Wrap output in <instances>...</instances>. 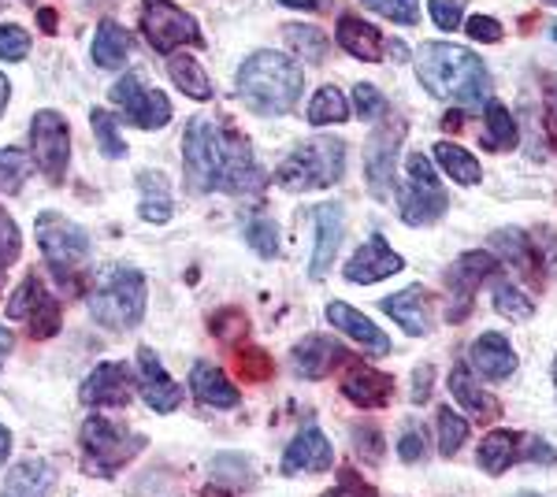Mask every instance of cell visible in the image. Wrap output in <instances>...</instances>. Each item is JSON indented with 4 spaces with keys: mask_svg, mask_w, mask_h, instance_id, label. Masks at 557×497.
I'll return each instance as SVG.
<instances>
[{
    "mask_svg": "<svg viewBox=\"0 0 557 497\" xmlns=\"http://www.w3.org/2000/svg\"><path fill=\"white\" fill-rule=\"evenodd\" d=\"M406 268V260L398 257L391 246H386L383 234H372L361 249L349 257L346 264V283H357V286H368V283H380V278H391Z\"/></svg>",
    "mask_w": 557,
    "mask_h": 497,
    "instance_id": "18",
    "label": "cell"
},
{
    "mask_svg": "<svg viewBox=\"0 0 557 497\" xmlns=\"http://www.w3.org/2000/svg\"><path fill=\"white\" fill-rule=\"evenodd\" d=\"M30 160L34 157H26L23 149H0V194H20L34 171Z\"/></svg>",
    "mask_w": 557,
    "mask_h": 497,
    "instance_id": "38",
    "label": "cell"
},
{
    "mask_svg": "<svg viewBox=\"0 0 557 497\" xmlns=\"http://www.w3.org/2000/svg\"><path fill=\"white\" fill-rule=\"evenodd\" d=\"M323 497H375V494H372V486H368L361 475L349 472V468H343V475H338V486L331 494H323Z\"/></svg>",
    "mask_w": 557,
    "mask_h": 497,
    "instance_id": "52",
    "label": "cell"
},
{
    "mask_svg": "<svg viewBox=\"0 0 557 497\" xmlns=\"http://www.w3.org/2000/svg\"><path fill=\"white\" fill-rule=\"evenodd\" d=\"M343 234H346V220H343V204H320L317 208V249H312L309 260V278L327 275L331 264H335V252L343 246Z\"/></svg>",
    "mask_w": 557,
    "mask_h": 497,
    "instance_id": "20",
    "label": "cell"
},
{
    "mask_svg": "<svg viewBox=\"0 0 557 497\" xmlns=\"http://www.w3.org/2000/svg\"><path fill=\"white\" fill-rule=\"evenodd\" d=\"M134 383H138V375L123 360H104L86 375L78 397H83V405H94V409H123L134 397Z\"/></svg>",
    "mask_w": 557,
    "mask_h": 497,
    "instance_id": "15",
    "label": "cell"
},
{
    "mask_svg": "<svg viewBox=\"0 0 557 497\" xmlns=\"http://www.w3.org/2000/svg\"><path fill=\"white\" fill-rule=\"evenodd\" d=\"M131 49H134V41H131V34L123 30L120 23L104 20L101 26H97V34H94V63H97V67L120 71L123 63H127Z\"/></svg>",
    "mask_w": 557,
    "mask_h": 497,
    "instance_id": "31",
    "label": "cell"
},
{
    "mask_svg": "<svg viewBox=\"0 0 557 497\" xmlns=\"http://www.w3.org/2000/svg\"><path fill=\"white\" fill-rule=\"evenodd\" d=\"M520 497H535V494H520Z\"/></svg>",
    "mask_w": 557,
    "mask_h": 497,
    "instance_id": "64",
    "label": "cell"
},
{
    "mask_svg": "<svg viewBox=\"0 0 557 497\" xmlns=\"http://www.w3.org/2000/svg\"><path fill=\"white\" fill-rule=\"evenodd\" d=\"M349 120V101L343 97V89L335 86H323L317 89L309 104V123L312 126H331V123H346Z\"/></svg>",
    "mask_w": 557,
    "mask_h": 497,
    "instance_id": "36",
    "label": "cell"
},
{
    "mask_svg": "<svg viewBox=\"0 0 557 497\" xmlns=\"http://www.w3.org/2000/svg\"><path fill=\"white\" fill-rule=\"evenodd\" d=\"M8 97H12V83H8V75L0 71V115H4V108H8Z\"/></svg>",
    "mask_w": 557,
    "mask_h": 497,
    "instance_id": "57",
    "label": "cell"
},
{
    "mask_svg": "<svg viewBox=\"0 0 557 497\" xmlns=\"http://www.w3.org/2000/svg\"><path fill=\"white\" fill-rule=\"evenodd\" d=\"M138 189H141V220L149 223L172 220V194H168V178L160 171H141Z\"/></svg>",
    "mask_w": 557,
    "mask_h": 497,
    "instance_id": "32",
    "label": "cell"
},
{
    "mask_svg": "<svg viewBox=\"0 0 557 497\" xmlns=\"http://www.w3.org/2000/svg\"><path fill=\"white\" fill-rule=\"evenodd\" d=\"M494 309H498L502 315H506V320L524 323V320H532L535 305H532V297H528L524 290H517V286L502 283L498 290H494Z\"/></svg>",
    "mask_w": 557,
    "mask_h": 497,
    "instance_id": "41",
    "label": "cell"
},
{
    "mask_svg": "<svg viewBox=\"0 0 557 497\" xmlns=\"http://www.w3.org/2000/svg\"><path fill=\"white\" fill-rule=\"evenodd\" d=\"M12 457V435H8V427H0V464Z\"/></svg>",
    "mask_w": 557,
    "mask_h": 497,
    "instance_id": "58",
    "label": "cell"
},
{
    "mask_svg": "<svg viewBox=\"0 0 557 497\" xmlns=\"http://www.w3.org/2000/svg\"><path fill=\"white\" fill-rule=\"evenodd\" d=\"M428 394H431V368H428V364H420V368H417V375H412V401L424 405V401H428Z\"/></svg>",
    "mask_w": 557,
    "mask_h": 497,
    "instance_id": "54",
    "label": "cell"
},
{
    "mask_svg": "<svg viewBox=\"0 0 557 497\" xmlns=\"http://www.w3.org/2000/svg\"><path fill=\"white\" fill-rule=\"evenodd\" d=\"M146 275L134 268H112L89 290V312L108 331H134L146 315Z\"/></svg>",
    "mask_w": 557,
    "mask_h": 497,
    "instance_id": "4",
    "label": "cell"
},
{
    "mask_svg": "<svg viewBox=\"0 0 557 497\" xmlns=\"http://www.w3.org/2000/svg\"><path fill=\"white\" fill-rule=\"evenodd\" d=\"M346 171V146L331 134L305 141L278 164L275 183L290 194H309V189H327L343 178Z\"/></svg>",
    "mask_w": 557,
    "mask_h": 497,
    "instance_id": "6",
    "label": "cell"
},
{
    "mask_svg": "<svg viewBox=\"0 0 557 497\" xmlns=\"http://www.w3.org/2000/svg\"><path fill=\"white\" fill-rule=\"evenodd\" d=\"M543 4H554L557 8V0H543Z\"/></svg>",
    "mask_w": 557,
    "mask_h": 497,
    "instance_id": "62",
    "label": "cell"
},
{
    "mask_svg": "<svg viewBox=\"0 0 557 497\" xmlns=\"http://www.w3.org/2000/svg\"><path fill=\"white\" fill-rule=\"evenodd\" d=\"M435 435H438V453L454 457L457 449L469 438V420H461L454 409H438L435 412Z\"/></svg>",
    "mask_w": 557,
    "mask_h": 497,
    "instance_id": "39",
    "label": "cell"
},
{
    "mask_svg": "<svg viewBox=\"0 0 557 497\" xmlns=\"http://www.w3.org/2000/svg\"><path fill=\"white\" fill-rule=\"evenodd\" d=\"M38 20H41V30H45V34H57V26H60L57 12H49V8H41Z\"/></svg>",
    "mask_w": 557,
    "mask_h": 497,
    "instance_id": "55",
    "label": "cell"
},
{
    "mask_svg": "<svg viewBox=\"0 0 557 497\" xmlns=\"http://www.w3.org/2000/svg\"><path fill=\"white\" fill-rule=\"evenodd\" d=\"M190 390L197 401L212 405V409H238V386L223 375V368L209 364V360H197L190 368Z\"/></svg>",
    "mask_w": 557,
    "mask_h": 497,
    "instance_id": "26",
    "label": "cell"
},
{
    "mask_svg": "<svg viewBox=\"0 0 557 497\" xmlns=\"http://www.w3.org/2000/svg\"><path fill=\"white\" fill-rule=\"evenodd\" d=\"M364 8H372V12H380L383 20L398 23V26H412L420 20V8L417 0H361Z\"/></svg>",
    "mask_w": 557,
    "mask_h": 497,
    "instance_id": "45",
    "label": "cell"
},
{
    "mask_svg": "<svg viewBox=\"0 0 557 497\" xmlns=\"http://www.w3.org/2000/svg\"><path fill=\"white\" fill-rule=\"evenodd\" d=\"M450 394L457 397V405L469 412V420H475V423L498 420V412H502L498 397H491L487 390H483V386L475 383V375L469 372V368L457 364L454 372H450Z\"/></svg>",
    "mask_w": 557,
    "mask_h": 497,
    "instance_id": "27",
    "label": "cell"
},
{
    "mask_svg": "<svg viewBox=\"0 0 557 497\" xmlns=\"http://www.w3.org/2000/svg\"><path fill=\"white\" fill-rule=\"evenodd\" d=\"M212 334L215 338H223V341H242L249 334V320L242 315L238 309H220L212 315Z\"/></svg>",
    "mask_w": 557,
    "mask_h": 497,
    "instance_id": "46",
    "label": "cell"
},
{
    "mask_svg": "<svg viewBox=\"0 0 557 497\" xmlns=\"http://www.w3.org/2000/svg\"><path fill=\"white\" fill-rule=\"evenodd\" d=\"M491 249H494V257H498L502 264H509L513 271H520L524 278L528 275L539 278V257H535V249H532V241H528L524 231H517V227L494 231L491 234Z\"/></svg>",
    "mask_w": 557,
    "mask_h": 497,
    "instance_id": "30",
    "label": "cell"
},
{
    "mask_svg": "<svg viewBox=\"0 0 557 497\" xmlns=\"http://www.w3.org/2000/svg\"><path fill=\"white\" fill-rule=\"evenodd\" d=\"M30 157L34 164L52 186H60L67 178V164H71V126L60 112L52 108H41L30 120Z\"/></svg>",
    "mask_w": 557,
    "mask_h": 497,
    "instance_id": "9",
    "label": "cell"
},
{
    "mask_svg": "<svg viewBox=\"0 0 557 497\" xmlns=\"http://www.w3.org/2000/svg\"><path fill=\"white\" fill-rule=\"evenodd\" d=\"M52 490H57V468L49 460L34 457L8 472L0 497H52Z\"/></svg>",
    "mask_w": 557,
    "mask_h": 497,
    "instance_id": "24",
    "label": "cell"
},
{
    "mask_svg": "<svg viewBox=\"0 0 557 497\" xmlns=\"http://www.w3.org/2000/svg\"><path fill=\"white\" fill-rule=\"evenodd\" d=\"M343 394L357 405V409H383L394 394V378L380 375L375 368L361 364V360H349L346 378H343Z\"/></svg>",
    "mask_w": 557,
    "mask_h": 497,
    "instance_id": "21",
    "label": "cell"
},
{
    "mask_svg": "<svg viewBox=\"0 0 557 497\" xmlns=\"http://www.w3.org/2000/svg\"><path fill=\"white\" fill-rule=\"evenodd\" d=\"M327 320L335 323V327L343 331V334H349L357 346H364V349H372V352H391V338H386V334L375 327V323L368 320L364 312L349 309V305H343V301H331L327 305Z\"/></svg>",
    "mask_w": 557,
    "mask_h": 497,
    "instance_id": "28",
    "label": "cell"
},
{
    "mask_svg": "<svg viewBox=\"0 0 557 497\" xmlns=\"http://www.w3.org/2000/svg\"><path fill=\"white\" fill-rule=\"evenodd\" d=\"M494 271H498V257L487 249H472L465 252V257H457L450 268H446V294H450V312H446V320L450 323H461L465 315L472 312V297L480 290L483 278H491Z\"/></svg>",
    "mask_w": 557,
    "mask_h": 497,
    "instance_id": "11",
    "label": "cell"
},
{
    "mask_svg": "<svg viewBox=\"0 0 557 497\" xmlns=\"http://www.w3.org/2000/svg\"><path fill=\"white\" fill-rule=\"evenodd\" d=\"M435 160H438V167L450 171L454 183H461V186H475L483 178L480 160H475L469 149L454 146V141H435Z\"/></svg>",
    "mask_w": 557,
    "mask_h": 497,
    "instance_id": "34",
    "label": "cell"
},
{
    "mask_svg": "<svg viewBox=\"0 0 557 497\" xmlns=\"http://www.w3.org/2000/svg\"><path fill=\"white\" fill-rule=\"evenodd\" d=\"M34 234H38L45 264L52 268V278H57L67 294H83V286H78L75 278H78V268H83L89 257V234L60 212H41L38 223H34Z\"/></svg>",
    "mask_w": 557,
    "mask_h": 497,
    "instance_id": "7",
    "label": "cell"
},
{
    "mask_svg": "<svg viewBox=\"0 0 557 497\" xmlns=\"http://www.w3.org/2000/svg\"><path fill=\"white\" fill-rule=\"evenodd\" d=\"M343 360H346V349L338 346L335 338H320V334L301 338L290 352V364H294V375L298 378H323L331 368L343 364Z\"/></svg>",
    "mask_w": 557,
    "mask_h": 497,
    "instance_id": "23",
    "label": "cell"
},
{
    "mask_svg": "<svg viewBox=\"0 0 557 497\" xmlns=\"http://www.w3.org/2000/svg\"><path fill=\"white\" fill-rule=\"evenodd\" d=\"M380 309L391 315L394 323H398L401 331L412 334V338H424L431 320H428V294L424 286H409V290L401 294H391L380 301Z\"/></svg>",
    "mask_w": 557,
    "mask_h": 497,
    "instance_id": "25",
    "label": "cell"
},
{
    "mask_svg": "<svg viewBox=\"0 0 557 497\" xmlns=\"http://www.w3.org/2000/svg\"><path fill=\"white\" fill-rule=\"evenodd\" d=\"M554 386H557V360H554Z\"/></svg>",
    "mask_w": 557,
    "mask_h": 497,
    "instance_id": "61",
    "label": "cell"
},
{
    "mask_svg": "<svg viewBox=\"0 0 557 497\" xmlns=\"http://www.w3.org/2000/svg\"><path fill=\"white\" fill-rule=\"evenodd\" d=\"M235 368L242 372V378H249V383H268V378L275 375L272 357H268L264 349H257V346L235 349Z\"/></svg>",
    "mask_w": 557,
    "mask_h": 497,
    "instance_id": "42",
    "label": "cell"
},
{
    "mask_svg": "<svg viewBox=\"0 0 557 497\" xmlns=\"http://www.w3.org/2000/svg\"><path fill=\"white\" fill-rule=\"evenodd\" d=\"M465 30H469L472 41H502V23L491 20V15H472V20L465 23Z\"/></svg>",
    "mask_w": 557,
    "mask_h": 497,
    "instance_id": "53",
    "label": "cell"
},
{
    "mask_svg": "<svg viewBox=\"0 0 557 497\" xmlns=\"http://www.w3.org/2000/svg\"><path fill=\"white\" fill-rule=\"evenodd\" d=\"M89 123H94V138H97V149H101L104 160L127 157V141H123V134H120V123H115L104 108H94V112H89Z\"/></svg>",
    "mask_w": 557,
    "mask_h": 497,
    "instance_id": "37",
    "label": "cell"
},
{
    "mask_svg": "<svg viewBox=\"0 0 557 497\" xmlns=\"http://www.w3.org/2000/svg\"><path fill=\"white\" fill-rule=\"evenodd\" d=\"M517 460H539V464H554L557 453L546 442L517 435V431H491L480 442V468L487 475H502L517 464Z\"/></svg>",
    "mask_w": 557,
    "mask_h": 497,
    "instance_id": "12",
    "label": "cell"
},
{
    "mask_svg": "<svg viewBox=\"0 0 557 497\" xmlns=\"http://www.w3.org/2000/svg\"><path fill=\"white\" fill-rule=\"evenodd\" d=\"M8 315L12 320H23L26 331H30V338H52V334L60 331V323H64V315H60V305L52 301L49 290H45V283L38 275H26L23 286L12 294V301H8Z\"/></svg>",
    "mask_w": 557,
    "mask_h": 497,
    "instance_id": "13",
    "label": "cell"
},
{
    "mask_svg": "<svg viewBox=\"0 0 557 497\" xmlns=\"http://www.w3.org/2000/svg\"><path fill=\"white\" fill-rule=\"evenodd\" d=\"M30 52V34L15 23H4L0 26V57L4 60H23Z\"/></svg>",
    "mask_w": 557,
    "mask_h": 497,
    "instance_id": "48",
    "label": "cell"
},
{
    "mask_svg": "<svg viewBox=\"0 0 557 497\" xmlns=\"http://www.w3.org/2000/svg\"><path fill=\"white\" fill-rule=\"evenodd\" d=\"M12 346H15L12 331H8V327H0V364H4V357H8V352H12Z\"/></svg>",
    "mask_w": 557,
    "mask_h": 497,
    "instance_id": "56",
    "label": "cell"
},
{
    "mask_svg": "<svg viewBox=\"0 0 557 497\" xmlns=\"http://www.w3.org/2000/svg\"><path fill=\"white\" fill-rule=\"evenodd\" d=\"M446 189L438 183L435 164L424 152H409L406 157V189H401V220L409 227H428L446 212Z\"/></svg>",
    "mask_w": 557,
    "mask_h": 497,
    "instance_id": "8",
    "label": "cell"
},
{
    "mask_svg": "<svg viewBox=\"0 0 557 497\" xmlns=\"http://www.w3.org/2000/svg\"><path fill=\"white\" fill-rule=\"evenodd\" d=\"M331 464H335V449L320 427H301V435L283 453V475H317Z\"/></svg>",
    "mask_w": 557,
    "mask_h": 497,
    "instance_id": "19",
    "label": "cell"
},
{
    "mask_svg": "<svg viewBox=\"0 0 557 497\" xmlns=\"http://www.w3.org/2000/svg\"><path fill=\"white\" fill-rule=\"evenodd\" d=\"M483 123H487V134H483V141H487V149H498V152H509L517 146V123L513 115H509L506 104L498 101H487L483 104Z\"/></svg>",
    "mask_w": 557,
    "mask_h": 497,
    "instance_id": "35",
    "label": "cell"
},
{
    "mask_svg": "<svg viewBox=\"0 0 557 497\" xmlns=\"http://www.w3.org/2000/svg\"><path fill=\"white\" fill-rule=\"evenodd\" d=\"M301 67L286 52L260 49L238 67V97L257 115H286L301 97Z\"/></svg>",
    "mask_w": 557,
    "mask_h": 497,
    "instance_id": "3",
    "label": "cell"
},
{
    "mask_svg": "<svg viewBox=\"0 0 557 497\" xmlns=\"http://www.w3.org/2000/svg\"><path fill=\"white\" fill-rule=\"evenodd\" d=\"M424 431H420V423H406V431H401L398 438V453L406 464H417V460H424Z\"/></svg>",
    "mask_w": 557,
    "mask_h": 497,
    "instance_id": "50",
    "label": "cell"
},
{
    "mask_svg": "<svg viewBox=\"0 0 557 497\" xmlns=\"http://www.w3.org/2000/svg\"><path fill=\"white\" fill-rule=\"evenodd\" d=\"M554 38H557V23H554Z\"/></svg>",
    "mask_w": 557,
    "mask_h": 497,
    "instance_id": "63",
    "label": "cell"
},
{
    "mask_svg": "<svg viewBox=\"0 0 557 497\" xmlns=\"http://www.w3.org/2000/svg\"><path fill=\"white\" fill-rule=\"evenodd\" d=\"M20 252H23V234H20V227H15L12 215L0 208V275L20 260Z\"/></svg>",
    "mask_w": 557,
    "mask_h": 497,
    "instance_id": "44",
    "label": "cell"
},
{
    "mask_svg": "<svg viewBox=\"0 0 557 497\" xmlns=\"http://www.w3.org/2000/svg\"><path fill=\"white\" fill-rule=\"evenodd\" d=\"M78 446H83L86 475L112 479L149 446V438L138 435V431L120 427V423H112L108 415H86L83 431H78Z\"/></svg>",
    "mask_w": 557,
    "mask_h": 497,
    "instance_id": "5",
    "label": "cell"
},
{
    "mask_svg": "<svg viewBox=\"0 0 557 497\" xmlns=\"http://www.w3.org/2000/svg\"><path fill=\"white\" fill-rule=\"evenodd\" d=\"M278 4H286V8H305V12H317L323 0H278Z\"/></svg>",
    "mask_w": 557,
    "mask_h": 497,
    "instance_id": "59",
    "label": "cell"
},
{
    "mask_svg": "<svg viewBox=\"0 0 557 497\" xmlns=\"http://www.w3.org/2000/svg\"><path fill=\"white\" fill-rule=\"evenodd\" d=\"M134 375H138L141 401H146L152 412L164 415V412H175L178 409V401H183V386H178L175 378L164 372L160 357L149 346L138 349V368H134Z\"/></svg>",
    "mask_w": 557,
    "mask_h": 497,
    "instance_id": "17",
    "label": "cell"
},
{
    "mask_svg": "<svg viewBox=\"0 0 557 497\" xmlns=\"http://www.w3.org/2000/svg\"><path fill=\"white\" fill-rule=\"evenodd\" d=\"M183 167L194 194H257L268 175L253 160L246 134L231 126H215L209 120H190L183 138Z\"/></svg>",
    "mask_w": 557,
    "mask_h": 497,
    "instance_id": "1",
    "label": "cell"
},
{
    "mask_svg": "<svg viewBox=\"0 0 557 497\" xmlns=\"http://www.w3.org/2000/svg\"><path fill=\"white\" fill-rule=\"evenodd\" d=\"M286 38H290V45L309 63H320L323 57H327V45H323V30H317V26H286Z\"/></svg>",
    "mask_w": 557,
    "mask_h": 497,
    "instance_id": "43",
    "label": "cell"
},
{
    "mask_svg": "<svg viewBox=\"0 0 557 497\" xmlns=\"http://www.w3.org/2000/svg\"><path fill=\"white\" fill-rule=\"evenodd\" d=\"M412 63H417V78L438 101H457L465 108L487 101V89H491L487 67H483V60L475 52L461 49V45L428 41L417 49Z\"/></svg>",
    "mask_w": 557,
    "mask_h": 497,
    "instance_id": "2",
    "label": "cell"
},
{
    "mask_svg": "<svg viewBox=\"0 0 557 497\" xmlns=\"http://www.w3.org/2000/svg\"><path fill=\"white\" fill-rule=\"evenodd\" d=\"M428 8H431V20H435L438 30H457V26H461L465 0H428Z\"/></svg>",
    "mask_w": 557,
    "mask_h": 497,
    "instance_id": "49",
    "label": "cell"
},
{
    "mask_svg": "<svg viewBox=\"0 0 557 497\" xmlns=\"http://www.w3.org/2000/svg\"><path fill=\"white\" fill-rule=\"evenodd\" d=\"M246 241L257 257H264V260L278 257V227L268 220V215H253V220L246 223Z\"/></svg>",
    "mask_w": 557,
    "mask_h": 497,
    "instance_id": "40",
    "label": "cell"
},
{
    "mask_svg": "<svg viewBox=\"0 0 557 497\" xmlns=\"http://www.w3.org/2000/svg\"><path fill=\"white\" fill-rule=\"evenodd\" d=\"M168 75H172V83L183 89L186 97H194V101H209L212 97L209 75H205L201 63L194 57H186V52H175V57L168 60Z\"/></svg>",
    "mask_w": 557,
    "mask_h": 497,
    "instance_id": "33",
    "label": "cell"
},
{
    "mask_svg": "<svg viewBox=\"0 0 557 497\" xmlns=\"http://www.w3.org/2000/svg\"><path fill=\"white\" fill-rule=\"evenodd\" d=\"M354 442H357V453H361L364 460L383 457V435H380V427H372V423H357Z\"/></svg>",
    "mask_w": 557,
    "mask_h": 497,
    "instance_id": "51",
    "label": "cell"
},
{
    "mask_svg": "<svg viewBox=\"0 0 557 497\" xmlns=\"http://www.w3.org/2000/svg\"><path fill=\"white\" fill-rule=\"evenodd\" d=\"M141 34L152 49L168 57L178 45H201V23L172 0H141Z\"/></svg>",
    "mask_w": 557,
    "mask_h": 497,
    "instance_id": "10",
    "label": "cell"
},
{
    "mask_svg": "<svg viewBox=\"0 0 557 497\" xmlns=\"http://www.w3.org/2000/svg\"><path fill=\"white\" fill-rule=\"evenodd\" d=\"M201 497H235L231 490H223V486H205V494Z\"/></svg>",
    "mask_w": 557,
    "mask_h": 497,
    "instance_id": "60",
    "label": "cell"
},
{
    "mask_svg": "<svg viewBox=\"0 0 557 497\" xmlns=\"http://www.w3.org/2000/svg\"><path fill=\"white\" fill-rule=\"evenodd\" d=\"M354 112L361 115L364 123H375V120H380V115L386 112L383 94H380L375 86H368V83L354 86Z\"/></svg>",
    "mask_w": 557,
    "mask_h": 497,
    "instance_id": "47",
    "label": "cell"
},
{
    "mask_svg": "<svg viewBox=\"0 0 557 497\" xmlns=\"http://www.w3.org/2000/svg\"><path fill=\"white\" fill-rule=\"evenodd\" d=\"M401 146V123H391L383 131H375L368 138L364 149V178H368V194L375 201H386L391 197V183H394V157H398Z\"/></svg>",
    "mask_w": 557,
    "mask_h": 497,
    "instance_id": "16",
    "label": "cell"
},
{
    "mask_svg": "<svg viewBox=\"0 0 557 497\" xmlns=\"http://www.w3.org/2000/svg\"><path fill=\"white\" fill-rule=\"evenodd\" d=\"M472 372L480 378H487V383H502V378H509L517 372V352L509 346L506 334H480L472 346Z\"/></svg>",
    "mask_w": 557,
    "mask_h": 497,
    "instance_id": "22",
    "label": "cell"
},
{
    "mask_svg": "<svg viewBox=\"0 0 557 497\" xmlns=\"http://www.w3.org/2000/svg\"><path fill=\"white\" fill-rule=\"evenodd\" d=\"M338 45L349 52V57L364 60V63H375L383 60V34L375 30V26H368L364 20H357V15H338Z\"/></svg>",
    "mask_w": 557,
    "mask_h": 497,
    "instance_id": "29",
    "label": "cell"
},
{
    "mask_svg": "<svg viewBox=\"0 0 557 497\" xmlns=\"http://www.w3.org/2000/svg\"><path fill=\"white\" fill-rule=\"evenodd\" d=\"M112 101L123 108V120L131 126H141V131H160L168 120H172V101H168L160 89H146L141 78L127 71V75L115 83Z\"/></svg>",
    "mask_w": 557,
    "mask_h": 497,
    "instance_id": "14",
    "label": "cell"
}]
</instances>
